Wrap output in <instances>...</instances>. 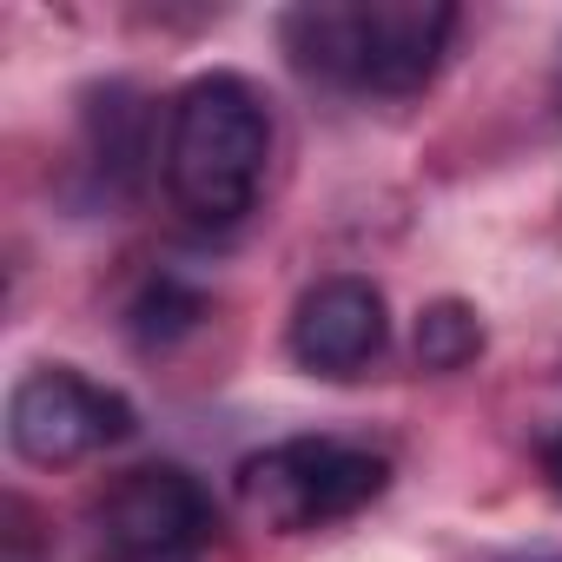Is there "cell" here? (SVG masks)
Here are the masks:
<instances>
[{
  "label": "cell",
  "instance_id": "4",
  "mask_svg": "<svg viewBox=\"0 0 562 562\" xmlns=\"http://www.w3.org/2000/svg\"><path fill=\"white\" fill-rule=\"evenodd\" d=\"M120 437H133V404L67 364L27 371L8 397V443L41 470L80 463L87 450L120 443Z\"/></svg>",
  "mask_w": 562,
  "mask_h": 562
},
{
  "label": "cell",
  "instance_id": "1",
  "mask_svg": "<svg viewBox=\"0 0 562 562\" xmlns=\"http://www.w3.org/2000/svg\"><path fill=\"white\" fill-rule=\"evenodd\" d=\"M271 159V113L251 80L205 74L179 93L166 133V192L199 225H232L251 212Z\"/></svg>",
  "mask_w": 562,
  "mask_h": 562
},
{
  "label": "cell",
  "instance_id": "7",
  "mask_svg": "<svg viewBox=\"0 0 562 562\" xmlns=\"http://www.w3.org/2000/svg\"><path fill=\"white\" fill-rule=\"evenodd\" d=\"M483 351V318L463 299H437L417 312V364L424 371H463Z\"/></svg>",
  "mask_w": 562,
  "mask_h": 562
},
{
  "label": "cell",
  "instance_id": "2",
  "mask_svg": "<svg viewBox=\"0 0 562 562\" xmlns=\"http://www.w3.org/2000/svg\"><path fill=\"white\" fill-rule=\"evenodd\" d=\"M443 0H318L285 21V47L305 74L351 80L371 93H417L450 41Z\"/></svg>",
  "mask_w": 562,
  "mask_h": 562
},
{
  "label": "cell",
  "instance_id": "5",
  "mask_svg": "<svg viewBox=\"0 0 562 562\" xmlns=\"http://www.w3.org/2000/svg\"><path fill=\"white\" fill-rule=\"evenodd\" d=\"M100 529L120 562H199L218 536V509L205 483L179 463L126 470L100 509Z\"/></svg>",
  "mask_w": 562,
  "mask_h": 562
},
{
  "label": "cell",
  "instance_id": "8",
  "mask_svg": "<svg viewBox=\"0 0 562 562\" xmlns=\"http://www.w3.org/2000/svg\"><path fill=\"white\" fill-rule=\"evenodd\" d=\"M199 318H205V299L186 292V285H172V278H159V285L133 305V331H139V345H166V338L192 331Z\"/></svg>",
  "mask_w": 562,
  "mask_h": 562
},
{
  "label": "cell",
  "instance_id": "9",
  "mask_svg": "<svg viewBox=\"0 0 562 562\" xmlns=\"http://www.w3.org/2000/svg\"><path fill=\"white\" fill-rule=\"evenodd\" d=\"M542 470H549V490L562 496V430L549 437V450H542Z\"/></svg>",
  "mask_w": 562,
  "mask_h": 562
},
{
  "label": "cell",
  "instance_id": "6",
  "mask_svg": "<svg viewBox=\"0 0 562 562\" xmlns=\"http://www.w3.org/2000/svg\"><path fill=\"white\" fill-rule=\"evenodd\" d=\"M391 338L384 292L371 278H318L292 312V358L318 378H358Z\"/></svg>",
  "mask_w": 562,
  "mask_h": 562
},
{
  "label": "cell",
  "instance_id": "3",
  "mask_svg": "<svg viewBox=\"0 0 562 562\" xmlns=\"http://www.w3.org/2000/svg\"><path fill=\"white\" fill-rule=\"evenodd\" d=\"M391 483V463L378 450L358 443H331V437H299V443H271L258 457L238 463V503L251 522L265 529H318L338 516H358L364 503H378Z\"/></svg>",
  "mask_w": 562,
  "mask_h": 562
}]
</instances>
